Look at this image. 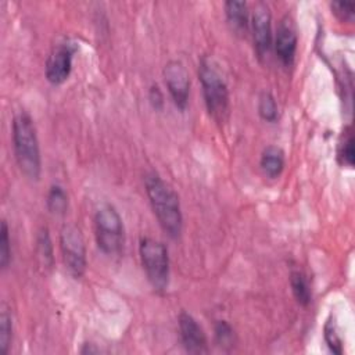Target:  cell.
Instances as JSON below:
<instances>
[{"mask_svg":"<svg viewBox=\"0 0 355 355\" xmlns=\"http://www.w3.org/2000/svg\"><path fill=\"white\" fill-rule=\"evenodd\" d=\"M144 186L151 208L162 230L169 237L178 239L183 226V216L178 194L155 173L146 175Z\"/></svg>","mask_w":355,"mask_h":355,"instance_id":"obj_1","label":"cell"},{"mask_svg":"<svg viewBox=\"0 0 355 355\" xmlns=\"http://www.w3.org/2000/svg\"><path fill=\"white\" fill-rule=\"evenodd\" d=\"M12 146L19 171L31 180H37L42 171L40 147L32 118L19 112L12 121Z\"/></svg>","mask_w":355,"mask_h":355,"instance_id":"obj_2","label":"cell"},{"mask_svg":"<svg viewBox=\"0 0 355 355\" xmlns=\"http://www.w3.org/2000/svg\"><path fill=\"white\" fill-rule=\"evenodd\" d=\"M198 76L202 86L204 101L208 114L218 122L223 123L229 118V92L227 86L215 68L212 61L202 57L198 65Z\"/></svg>","mask_w":355,"mask_h":355,"instance_id":"obj_3","label":"cell"},{"mask_svg":"<svg viewBox=\"0 0 355 355\" xmlns=\"http://www.w3.org/2000/svg\"><path fill=\"white\" fill-rule=\"evenodd\" d=\"M143 269L150 284L157 291H164L169 282V257L166 247L151 237H143L139 244Z\"/></svg>","mask_w":355,"mask_h":355,"instance_id":"obj_4","label":"cell"},{"mask_svg":"<svg viewBox=\"0 0 355 355\" xmlns=\"http://www.w3.org/2000/svg\"><path fill=\"white\" fill-rule=\"evenodd\" d=\"M94 233L98 248L107 255L119 254L123 241V223L118 211L110 205H101L94 215Z\"/></svg>","mask_w":355,"mask_h":355,"instance_id":"obj_5","label":"cell"},{"mask_svg":"<svg viewBox=\"0 0 355 355\" xmlns=\"http://www.w3.org/2000/svg\"><path fill=\"white\" fill-rule=\"evenodd\" d=\"M60 247L69 273L80 277L86 270V247L82 233L75 225H65L61 229Z\"/></svg>","mask_w":355,"mask_h":355,"instance_id":"obj_6","label":"cell"},{"mask_svg":"<svg viewBox=\"0 0 355 355\" xmlns=\"http://www.w3.org/2000/svg\"><path fill=\"white\" fill-rule=\"evenodd\" d=\"M164 79L175 105L183 111L187 107L190 93V78L186 67L180 61H169L164 68Z\"/></svg>","mask_w":355,"mask_h":355,"instance_id":"obj_7","label":"cell"},{"mask_svg":"<svg viewBox=\"0 0 355 355\" xmlns=\"http://www.w3.org/2000/svg\"><path fill=\"white\" fill-rule=\"evenodd\" d=\"M251 29L257 54L263 58L272 47V17L266 4L259 3L255 6L251 15Z\"/></svg>","mask_w":355,"mask_h":355,"instance_id":"obj_8","label":"cell"},{"mask_svg":"<svg viewBox=\"0 0 355 355\" xmlns=\"http://www.w3.org/2000/svg\"><path fill=\"white\" fill-rule=\"evenodd\" d=\"M73 53L75 47L68 42L53 49L46 61V78L50 83L60 85L68 79L72 69Z\"/></svg>","mask_w":355,"mask_h":355,"instance_id":"obj_9","label":"cell"},{"mask_svg":"<svg viewBox=\"0 0 355 355\" xmlns=\"http://www.w3.org/2000/svg\"><path fill=\"white\" fill-rule=\"evenodd\" d=\"M180 338L183 347L191 354H207L208 343L204 330L197 323V320L187 312H182L178 318Z\"/></svg>","mask_w":355,"mask_h":355,"instance_id":"obj_10","label":"cell"},{"mask_svg":"<svg viewBox=\"0 0 355 355\" xmlns=\"http://www.w3.org/2000/svg\"><path fill=\"white\" fill-rule=\"evenodd\" d=\"M275 50L279 60L284 65L293 64L297 51V33L287 19H283L277 28L275 37Z\"/></svg>","mask_w":355,"mask_h":355,"instance_id":"obj_11","label":"cell"},{"mask_svg":"<svg viewBox=\"0 0 355 355\" xmlns=\"http://www.w3.org/2000/svg\"><path fill=\"white\" fill-rule=\"evenodd\" d=\"M259 165L268 178L275 179L284 169V153L276 146H269L262 151Z\"/></svg>","mask_w":355,"mask_h":355,"instance_id":"obj_12","label":"cell"},{"mask_svg":"<svg viewBox=\"0 0 355 355\" xmlns=\"http://www.w3.org/2000/svg\"><path fill=\"white\" fill-rule=\"evenodd\" d=\"M225 14L229 25L237 33H243L248 28V8L244 1H226Z\"/></svg>","mask_w":355,"mask_h":355,"instance_id":"obj_13","label":"cell"},{"mask_svg":"<svg viewBox=\"0 0 355 355\" xmlns=\"http://www.w3.org/2000/svg\"><path fill=\"white\" fill-rule=\"evenodd\" d=\"M290 286L297 302L306 306L312 298V291L306 276L300 270H293L290 273Z\"/></svg>","mask_w":355,"mask_h":355,"instance_id":"obj_14","label":"cell"},{"mask_svg":"<svg viewBox=\"0 0 355 355\" xmlns=\"http://www.w3.org/2000/svg\"><path fill=\"white\" fill-rule=\"evenodd\" d=\"M46 204H47V209L51 214L64 215L68 208V196L65 190L58 184L51 186L46 197Z\"/></svg>","mask_w":355,"mask_h":355,"instance_id":"obj_15","label":"cell"},{"mask_svg":"<svg viewBox=\"0 0 355 355\" xmlns=\"http://www.w3.org/2000/svg\"><path fill=\"white\" fill-rule=\"evenodd\" d=\"M337 157L341 165L352 168L354 166V159H355V150H354V136L352 130L347 128L341 136V140L338 141V148H337Z\"/></svg>","mask_w":355,"mask_h":355,"instance_id":"obj_16","label":"cell"},{"mask_svg":"<svg viewBox=\"0 0 355 355\" xmlns=\"http://www.w3.org/2000/svg\"><path fill=\"white\" fill-rule=\"evenodd\" d=\"M258 112L263 121L270 122V123L276 122V119L279 116L277 104H276L275 97L269 92L261 93L259 101H258Z\"/></svg>","mask_w":355,"mask_h":355,"instance_id":"obj_17","label":"cell"},{"mask_svg":"<svg viewBox=\"0 0 355 355\" xmlns=\"http://www.w3.org/2000/svg\"><path fill=\"white\" fill-rule=\"evenodd\" d=\"M37 254L44 266L53 265V245L47 229H42L37 234Z\"/></svg>","mask_w":355,"mask_h":355,"instance_id":"obj_18","label":"cell"},{"mask_svg":"<svg viewBox=\"0 0 355 355\" xmlns=\"http://www.w3.org/2000/svg\"><path fill=\"white\" fill-rule=\"evenodd\" d=\"M11 334H12V323L10 315L3 311L0 315V352L4 355L8 352L11 344Z\"/></svg>","mask_w":355,"mask_h":355,"instance_id":"obj_19","label":"cell"},{"mask_svg":"<svg viewBox=\"0 0 355 355\" xmlns=\"http://www.w3.org/2000/svg\"><path fill=\"white\" fill-rule=\"evenodd\" d=\"M324 340L333 354H337V355L343 354V343L337 333L336 323L331 319H327V322L324 324Z\"/></svg>","mask_w":355,"mask_h":355,"instance_id":"obj_20","label":"cell"},{"mask_svg":"<svg viewBox=\"0 0 355 355\" xmlns=\"http://www.w3.org/2000/svg\"><path fill=\"white\" fill-rule=\"evenodd\" d=\"M11 259V248H10V237H8V227L6 220L1 222L0 229V266L6 269Z\"/></svg>","mask_w":355,"mask_h":355,"instance_id":"obj_21","label":"cell"},{"mask_svg":"<svg viewBox=\"0 0 355 355\" xmlns=\"http://www.w3.org/2000/svg\"><path fill=\"white\" fill-rule=\"evenodd\" d=\"M215 337L220 347H232L234 341L232 326L226 320H218L215 324Z\"/></svg>","mask_w":355,"mask_h":355,"instance_id":"obj_22","label":"cell"},{"mask_svg":"<svg viewBox=\"0 0 355 355\" xmlns=\"http://www.w3.org/2000/svg\"><path fill=\"white\" fill-rule=\"evenodd\" d=\"M333 12L343 21H352L355 12V4L352 1H333L331 4Z\"/></svg>","mask_w":355,"mask_h":355,"instance_id":"obj_23","label":"cell"},{"mask_svg":"<svg viewBox=\"0 0 355 355\" xmlns=\"http://www.w3.org/2000/svg\"><path fill=\"white\" fill-rule=\"evenodd\" d=\"M150 100L153 103V105L155 108H161L162 107V94L161 92L158 90L157 86H153L151 90H150Z\"/></svg>","mask_w":355,"mask_h":355,"instance_id":"obj_24","label":"cell"}]
</instances>
